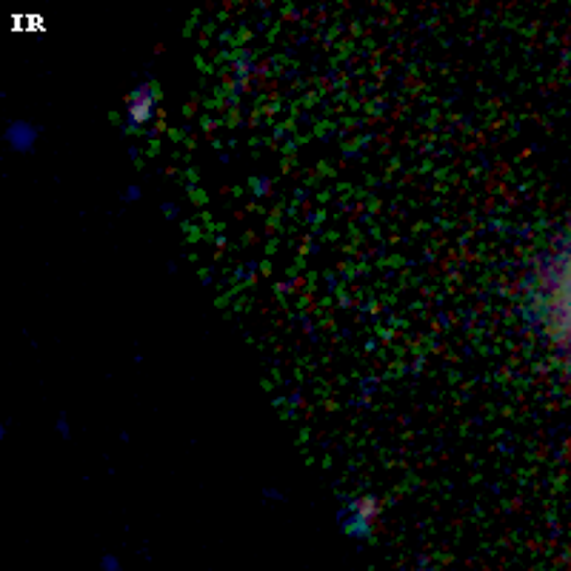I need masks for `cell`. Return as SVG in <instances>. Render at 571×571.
I'll list each match as a JSON object with an SVG mask.
<instances>
[{"instance_id":"obj_1","label":"cell","mask_w":571,"mask_h":571,"mask_svg":"<svg viewBox=\"0 0 571 571\" xmlns=\"http://www.w3.org/2000/svg\"><path fill=\"white\" fill-rule=\"evenodd\" d=\"M154 112H157V89H154V83L143 80V83H137L129 92V100H126V126L132 132H137V129H143L146 123L154 120Z\"/></svg>"},{"instance_id":"obj_2","label":"cell","mask_w":571,"mask_h":571,"mask_svg":"<svg viewBox=\"0 0 571 571\" xmlns=\"http://www.w3.org/2000/svg\"><path fill=\"white\" fill-rule=\"evenodd\" d=\"M37 137H40V129L29 120H9L6 129H3L6 146L17 154H32L34 146H37Z\"/></svg>"},{"instance_id":"obj_3","label":"cell","mask_w":571,"mask_h":571,"mask_svg":"<svg viewBox=\"0 0 571 571\" xmlns=\"http://www.w3.org/2000/svg\"><path fill=\"white\" fill-rule=\"evenodd\" d=\"M337 523H340V528H343V534H346V537L357 540V543L371 540V528H374V523H371L369 517H363V514H357V511L349 508V505H343V508H340Z\"/></svg>"},{"instance_id":"obj_4","label":"cell","mask_w":571,"mask_h":571,"mask_svg":"<svg viewBox=\"0 0 571 571\" xmlns=\"http://www.w3.org/2000/svg\"><path fill=\"white\" fill-rule=\"evenodd\" d=\"M252 189H254V194H257V197H266V194H269V189H271V183L266 180V177H254Z\"/></svg>"},{"instance_id":"obj_5","label":"cell","mask_w":571,"mask_h":571,"mask_svg":"<svg viewBox=\"0 0 571 571\" xmlns=\"http://www.w3.org/2000/svg\"><path fill=\"white\" fill-rule=\"evenodd\" d=\"M100 569L103 571H120V560L115 554H103L100 557Z\"/></svg>"},{"instance_id":"obj_6","label":"cell","mask_w":571,"mask_h":571,"mask_svg":"<svg viewBox=\"0 0 571 571\" xmlns=\"http://www.w3.org/2000/svg\"><path fill=\"white\" fill-rule=\"evenodd\" d=\"M54 431L63 437V440H69L71 437V431H69V420H66V414H57V423H54Z\"/></svg>"},{"instance_id":"obj_7","label":"cell","mask_w":571,"mask_h":571,"mask_svg":"<svg viewBox=\"0 0 571 571\" xmlns=\"http://www.w3.org/2000/svg\"><path fill=\"white\" fill-rule=\"evenodd\" d=\"M123 200H126V203H135V200H140V186H135V183L129 186V189L123 191Z\"/></svg>"},{"instance_id":"obj_8","label":"cell","mask_w":571,"mask_h":571,"mask_svg":"<svg viewBox=\"0 0 571 571\" xmlns=\"http://www.w3.org/2000/svg\"><path fill=\"white\" fill-rule=\"evenodd\" d=\"M160 212L166 214V220H174L177 214H180V209H177L174 203H163V206H160Z\"/></svg>"},{"instance_id":"obj_9","label":"cell","mask_w":571,"mask_h":571,"mask_svg":"<svg viewBox=\"0 0 571 571\" xmlns=\"http://www.w3.org/2000/svg\"><path fill=\"white\" fill-rule=\"evenodd\" d=\"M263 497H269V500H286V494H280L277 488H263Z\"/></svg>"}]
</instances>
